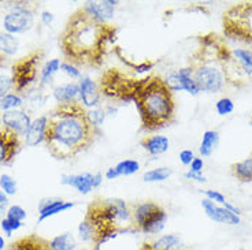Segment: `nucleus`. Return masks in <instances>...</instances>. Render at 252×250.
<instances>
[{
  "label": "nucleus",
  "mask_w": 252,
  "mask_h": 250,
  "mask_svg": "<svg viewBox=\"0 0 252 250\" xmlns=\"http://www.w3.org/2000/svg\"><path fill=\"white\" fill-rule=\"evenodd\" d=\"M115 34V26L99 24L80 8L67 21L59 37V45L70 63L97 67L103 62L108 44L113 43Z\"/></svg>",
  "instance_id": "nucleus-1"
},
{
  "label": "nucleus",
  "mask_w": 252,
  "mask_h": 250,
  "mask_svg": "<svg viewBox=\"0 0 252 250\" xmlns=\"http://www.w3.org/2000/svg\"><path fill=\"white\" fill-rule=\"evenodd\" d=\"M85 112L81 103H71L61 104L48 115L45 145L55 159H71L94 141L97 132Z\"/></svg>",
  "instance_id": "nucleus-2"
},
{
  "label": "nucleus",
  "mask_w": 252,
  "mask_h": 250,
  "mask_svg": "<svg viewBox=\"0 0 252 250\" xmlns=\"http://www.w3.org/2000/svg\"><path fill=\"white\" fill-rule=\"evenodd\" d=\"M133 101L140 113L143 129L157 132L174 120L176 103L173 92L160 77L152 75L136 82Z\"/></svg>",
  "instance_id": "nucleus-3"
},
{
  "label": "nucleus",
  "mask_w": 252,
  "mask_h": 250,
  "mask_svg": "<svg viewBox=\"0 0 252 250\" xmlns=\"http://www.w3.org/2000/svg\"><path fill=\"white\" fill-rule=\"evenodd\" d=\"M225 34L237 40L252 41V3H240L223 14Z\"/></svg>",
  "instance_id": "nucleus-4"
},
{
  "label": "nucleus",
  "mask_w": 252,
  "mask_h": 250,
  "mask_svg": "<svg viewBox=\"0 0 252 250\" xmlns=\"http://www.w3.org/2000/svg\"><path fill=\"white\" fill-rule=\"evenodd\" d=\"M44 56V52L41 50H36L31 52L28 56L19 59L18 62L14 63L13 77L14 90L15 93H21L31 86L37 78V69L40 62Z\"/></svg>",
  "instance_id": "nucleus-5"
},
{
  "label": "nucleus",
  "mask_w": 252,
  "mask_h": 250,
  "mask_svg": "<svg viewBox=\"0 0 252 250\" xmlns=\"http://www.w3.org/2000/svg\"><path fill=\"white\" fill-rule=\"evenodd\" d=\"M10 13L3 18V28L10 34H22L33 29L34 26V7L28 1H14Z\"/></svg>",
  "instance_id": "nucleus-6"
},
{
  "label": "nucleus",
  "mask_w": 252,
  "mask_h": 250,
  "mask_svg": "<svg viewBox=\"0 0 252 250\" xmlns=\"http://www.w3.org/2000/svg\"><path fill=\"white\" fill-rule=\"evenodd\" d=\"M104 176L101 172L91 174V172H82V174H73V175H62L61 176V185L74 188L78 193L87 195L94 189L100 188L101 182Z\"/></svg>",
  "instance_id": "nucleus-7"
},
{
  "label": "nucleus",
  "mask_w": 252,
  "mask_h": 250,
  "mask_svg": "<svg viewBox=\"0 0 252 250\" xmlns=\"http://www.w3.org/2000/svg\"><path fill=\"white\" fill-rule=\"evenodd\" d=\"M21 137L6 127H0V166L10 164L21 150Z\"/></svg>",
  "instance_id": "nucleus-8"
},
{
  "label": "nucleus",
  "mask_w": 252,
  "mask_h": 250,
  "mask_svg": "<svg viewBox=\"0 0 252 250\" xmlns=\"http://www.w3.org/2000/svg\"><path fill=\"white\" fill-rule=\"evenodd\" d=\"M1 123H3V127L8 129L18 137H25L26 132L31 127L32 119L25 111L14 110V111L1 113Z\"/></svg>",
  "instance_id": "nucleus-9"
},
{
  "label": "nucleus",
  "mask_w": 252,
  "mask_h": 250,
  "mask_svg": "<svg viewBox=\"0 0 252 250\" xmlns=\"http://www.w3.org/2000/svg\"><path fill=\"white\" fill-rule=\"evenodd\" d=\"M118 1L114 0H101V1H87L81 7L91 18L99 24H108L115 14V7Z\"/></svg>",
  "instance_id": "nucleus-10"
},
{
  "label": "nucleus",
  "mask_w": 252,
  "mask_h": 250,
  "mask_svg": "<svg viewBox=\"0 0 252 250\" xmlns=\"http://www.w3.org/2000/svg\"><path fill=\"white\" fill-rule=\"evenodd\" d=\"M78 85H80V103L85 110L87 108L92 110V108L100 107L101 92L97 86V83L92 78L81 77Z\"/></svg>",
  "instance_id": "nucleus-11"
},
{
  "label": "nucleus",
  "mask_w": 252,
  "mask_h": 250,
  "mask_svg": "<svg viewBox=\"0 0 252 250\" xmlns=\"http://www.w3.org/2000/svg\"><path fill=\"white\" fill-rule=\"evenodd\" d=\"M202 208L204 213L207 215L208 219L217 222V223L237 225L241 222L240 216H236L232 212H229L227 209H225L223 206H220L218 204H215L214 201L207 200V198L202 201Z\"/></svg>",
  "instance_id": "nucleus-12"
},
{
  "label": "nucleus",
  "mask_w": 252,
  "mask_h": 250,
  "mask_svg": "<svg viewBox=\"0 0 252 250\" xmlns=\"http://www.w3.org/2000/svg\"><path fill=\"white\" fill-rule=\"evenodd\" d=\"M71 208H74V202L58 198H43L38 204V223H43L45 219L52 218L58 213L66 212Z\"/></svg>",
  "instance_id": "nucleus-13"
},
{
  "label": "nucleus",
  "mask_w": 252,
  "mask_h": 250,
  "mask_svg": "<svg viewBox=\"0 0 252 250\" xmlns=\"http://www.w3.org/2000/svg\"><path fill=\"white\" fill-rule=\"evenodd\" d=\"M48 127V115H41L33 119L29 130L25 134V144L28 146H37L45 142V134Z\"/></svg>",
  "instance_id": "nucleus-14"
},
{
  "label": "nucleus",
  "mask_w": 252,
  "mask_h": 250,
  "mask_svg": "<svg viewBox=\"0 0 252 250\" xmlns=\"http://www.w3.org/2000/svg\"><path fill=\"white\" fill-rule=\"evenodd\" d=\"M167 212L164 211L160 205H158V208L154 212L147 218L143 225L139 228V232H144V234H159L163 231V228L166 227L167 223Z\"/></svg>",
  "instance_id": "nucleus-15"
},
{
  "label": "nucleus",
  "mask_w": 252,
  "mask_h": 250,
  "mask_svg": "<svg viewBox=\"0 0 252 250\" xmlns=\"http://www.w3.org/2000/svg\"><path fill=\"white\" fill-rule=\"evenodd\" d=\"M54 99L61 104L80 103V85L77 82H67L54 89Z\"/></svg>",
  "instance_id": "nucleus-16"
},
{
  "label": "nucleus",
  "mask_w": 252,
  "mask_h": 250,
  "mask_svg": "<svg viewBox=\"0 0 252 250\" xmlns=\"http://www.w3.org/2000/svg\"><path fill=\"white\" fill-rule=\"evenodd\" d=\"M140 145L143 146V149L151 155V156H159L167 152L170 146L169 138L164 136H151V137H145L140 141Z\"/></svg>",
  "instance_id": "nucleus-17"
},
{
  "label": "nucleus",
  "mask_w": 252,
  "mask_h": 250,
  "mask_svg": "<svg viewBox=\"0 0 252 250\" xmlns=\"http://www.w3.org/2000/svg\"><path fill=\"white\" fill-rule=\"evenodd\" d=\"M4 250H51L48 241L38 235H28L8 245Z\"/></svg>",
  "instance_id": "nucleus-18"
},
{
  "label": "nucleus",
  "mask_w": 252,
  "mask_h": 250,
  "mask_svg": "<svg viewBox=\"0 0 252 250\" xmlns=\"http://www.w3.org/2000/svg\"><path fill=\"white\" fill-rule=\"evenodd\" d=\"M130 206H132V227L136 230V232H139V228L143 225L147 218L157 209L158 204L154 201H145Z\"/></svg>",
  "instance_id": "nucleus-19"
},
{
  "label": "nucleus",
  "mask_w": 252,
  "mask_h": 250,
  "mask_svg": "<svg viewBox=\"0 0 252 250\" xmlns=\"http://www.w3.org/2000/svg\"><path fill=\"white\" fill-rule=\"evenodd\" d=\"M220 145V133L215 130H207L204 132L202 138V142L199 146V153L203 157H210L214 150L218 148Z\"/></svg>",
  "instance_id": "nucleus-20"
},
{
  "label": "nucleus",
  "mask_w": 252,
  "mask_h": 250,
  "mask_svg": "<svg viewBox=\"0 0 252 250\" xmlns=\"http://www.w3.org/2000/svg\"><path fill=\"white\" fill-rule=\"evenodd\" d=\"M151 250H177L183 246V239L177 234H166L151 244H147Z\"/></svg>",
  "instance_id": "nucleus-21"
},
{
  "label": "nucleus",
  "mask_w": 252,
  "mask_h": 250,
  "mask_svg": "<svg viewBox=\"0 0 252 250\" xmlns=\"http://www.w3.org/2000/svg\"><path fill=\"white\" fill-rule=\"evenodd\" d=\"M178 77H180V81H181V86H183L184 92L192 94V96H197L200 93V89L197 86V83L193 80V70L190 66L188 67H183L178 71Z\"/></svg>",
  "instance_id": "nucleus-22"
},
{
  "label": "nucleus",
  "mask_w": 252,
  "mask_h": 250,
  "mask_svg": "<svg viewBox=\"0 0 252 250\" xmlns=\"http://www.w3.org/2000/svg\"><path fill=\"white\" fill-rule=\"evenodd\" d=\"M48 245L51 250H74L77 248V241L71 232H63L52 238Z\"/></svg>",
  "instance_id": "nucleus-23"
},
{
  "label": "nucleus",
  "mask_w": 252,
  "mask_h": 250,
  "mask_svg": "<svg viewBox=\"0 0 252 250\" xmlns=\"http://www.w3.org/2000/svg\"><path fill=\"white\" fill-rule=\"evenodd\" d=\"M19 41L18 38L10 33H0V52L7 56H13L18 52Z\"/></svg>",
  "instance_id": "nucleus-24"
},
{
  "label": "nucleus",
  "mask_w": 252,
  "mask_h": 250,
  "mask_svg": "<svg viewBox=\"0 0 252 250\" xmlns=\"http://www.w3.org/2000/svg\"><path fill=\"white\" fill-rule=\"evenodd\" d=\"M61 64H62V62L59 59H51L45 63L44 67L40 71V85L41 86L48 85L52 81V77L61 70Z\"/></svg>",
  "instance_id": "nucleus-25"
},
{
  "label": "nucleus",
  "mask_w": 252,
  "mask_h": 250,
  "mask_svg": "<svg viewBox=\"0 0 252 250\" xmlns=\"http://www.w3.org/2000/svg\"><path fill=\"white\" fill-rule=\"evenodd\" d=\"M233 174L234 176L243 182L252 181V157H248L246 160L233 164Z\"/></svg>",
  "instance_id": "nucleus-26"
},
{
  "label": "nucleus",
  "mask_w": 252,
  "mask_h": 250,
  "mask_svg": "<svg viewBox=\"0 0 252 250\" xmlns=\"http://www.w3.org/2000/svg\"><path fill=\"white\" fill-rule=\"evenodd\" d=\"M173 175V171L169 167H159V168L150 169L144 172L143 175V181L148 182V183H154V182H163L169 179Z\"/></svg>",
  "instance_id": "nucleus-27"
},
{
  "label": "nucleus",
  "mask_w": 252,
  "mask_h": 250,
  "mask_svg": "<svg viewBox=\"0 0 252 250\" xmlns=\"http://www.w3.org/2000/svg\"><path fill=\"white\" fill-rule=\"evenodd\" d=\"M22 106H24V99L18 93H8L0 100V110L3 112L19 110Z\"/></svg>",
  "instance_id": "nucleus-28"
},
{
  "label": "nucleus",
  "mask_w": 252,
  "mask_h": 250,
  "mask_svg": "<svg viewBox=\"0 0 252 250\" xmlns=\"http://www.w3.org/2000/svg\"><path fill=\"white\" fill-rule=\"evenodd\" d=\"M114 168H115V171L118 172L120 176L133 175L140 169V163L137 160L126 159V160H122V162L118 163Z\"/></svg>",
  "instance_id": "nucleus-29"
},
{
  "label": "nucleus",
  "mask_w": 252,
  "mask_h": 250,
  "mask_svg": "<svg viewBox=\"0 0 252 250\" xmlns=\"http://www.w3.org/2000/svg\"><path fill=\"white\" fill-rule=\"evenodd\" d=\"M87 119H88V122L91 125L94 126V127H99L104 123V120L107 118V112H106V110L104 108H101V107H97V108H92V110H87Z\"/></svg>",
  "instance_id": "nucleus-30"
},
{
  "label": "nucleus",
  "mask_w": 252,
  "mask_h": 250,
  "mask_svg": "<svg viewBox=\"0 0 252 250\" xmlns=\"http://www.w3.org/2000/svg\"><path fill=\"white\" fill-rule=\"evenodd\" d=\"M77 230H78V238L81 239L82 242H87V244L92 245L94 239V230L88 220L84 218V220L78 224Z\"/></svg>",
  "instance_id": "nucleus-31"
},
{
  "label": "nucleus",
  "mask_w": 252,
  "mask_h": 250,
  "mask_svg": "<svg viewBox=\"0 0 252 250\" xmlns=\"http://www.w3.org/2000/svg\"><path fill=\"white\" fill-rule=\"evenodd\" d=\"M0 189L6 195H14L17 193V182L8 174L0 175Z\"/></svg>",
  "instance_id": "nucleus-32"
},
{
  "label": "nucleus",
  "mask_w": 252,
  "mask_h": 250,
  "mask_svg": "<svg viewBox=\"0 0 252 250\" xmlns=\"http://www.w3.org/2000/svg\"><path fill=\"white\" fill-rule=\"evenodd\" d=\"M215 110H217V112L220 116H226L229 113L233 112L234 110V103L232 99H229V97H222L220 100L217 101V104H215Z\"/></svg>",
  "instance_id": "nucleus-33"
},
{
  "label": "nucleus",
  "mask_w": 252,
  "mask_h": 250,
  "mask_svg": "<svg viewBox=\"0 0 252 250\" xmlns=\"http://www.w3.org/2000/svg\"><path fill=\"white\" fill-rule=\"evenodd\" d=\"M14 90L13 77L7 74H0V100Z\"/></svg>",
  "instance_id": "nucleus-34"
},
{
  "label": "nucleus",
  "mask_w": 252,
  "mask_h": 250,
  "mask_svg": "<svg viewBox=\"0 0 252 250\" xmlns=\"http://www.w3.org/2000/svg\"><path fill=\"white\" fill-rule=\"evenodd\" d=\"M6 218L15 222H24L26 219V211L21 205H11L7 209Z\"/></svg>",
  "instance_id": "nucleus-35"
},
{
  "label": "nucleus",
  "mask_w": 252,
  "mask_h": 250,
  "mask_svg": "<svg viewBox=\"0 0 252 250\" xmlns=\"http://www.w3.org/2000/svg\"><path fill=\"white\" fill-rule=\"evenodd\" d=\"M61 71H63L71 80H81L82 77L81 71L77 69L76 64H73V63L70 62H62V64H61Z\"/></svg>",
  "instance_id": "nucleus-36"
},
{
  "label": "nucleus",
  "mask_w": 252,
  "mask_h": 250,
  "mask_svg": "<svg viewBox=\"0 0 252 250\" xmlns=\"http://www.w3.org/2000/svg\"><path fill=\"white\" fill-rule=\"evenodd\" d=\"M166 86L170 89V92H180L183 90V86H181V81H180V77H178V73H170L166 78L163 80Z\"/></svg>",
  "instance_id": "nucleus-37"
},
{
  "label": "nucleus",
  "mask_w": 252,
  "mask_h": 250,
  "mask_svg": "<svg viewBox=\"0 0 252 250\" xmlns=\"http://www.w3.org/2000/svg\"><path fill=\"white\" fill-rule=\"evenodd\" d=\"M0 227H1L3 232L10 237L14 231H17V230H19L22 227V222H15V220H10L4 218V219L1 220V223H0Z\"/></svg>",
  "instance_id": "nucleus-38"
},
{
  "label": "nucleus",
  "mask_w": 252,
  "mask_h": 250,
  "mask_svg": "<svg viewBox=\"0 0 252 250\" xmlns=\"http://www.w3.org/2000/svg\"><path fill=\"white\" fill-rule=\"evenodd\" d=\"M203 193L206 194L207 200L214 201L215 204H225V201H226L225 195L222 193H220V192H217V190H204Z\"/></svg>",
  "instance_id": "nucleus-39"
},
{
  "label": "nucleus",
  "mask_w": 252,
  "mask_h": 250,
  "mask_svg": "<svg viewBox=\"0 0 252 250\" xmlns=\"http://www.w3.org/2000/svg\"><path fill=\"white\" fill-rule=\"evenodd\" d=\"M193 159H195V155H193L192 150H181V153H180V162L183 163L184 166H190V163H192Z\"/></svg>",
  "instance_id": "nucleus-40"
},
{
  "label": "nucleus",
  "mask_w": 252,
  "mask_h": 250,
  "mask_svg": "<svg viewBox=\"0 0 252 250\" xmlns=\"http://www.w3.org/2000/svg\"><path fill=\"white\" fill-rule=\"evenodd\" d=\"M185 178L189 179V181L199 182V183H206V182H207V178L203 175V172H193V171H188V172H185Z\"/></svg>",
  "instance_id": "nucleus-41"
},
{
  "label": "nucleus",
  "mask_w": 252,
  "mask_h": 250,
  "mask_svg": "<svg viewBox=\"0 0 252 250\" xmlns=\"http://www.w3.org/2000/svg\"><path fill=\"white\" fill-rule=\"evenodd\" d=\"M203 168H204V162L200 157H195L192 163H190V168L189 171H193V172H203Z\"/></svg>",
  "instance_id": "nucleus-42"
},
{
  "label": "nucleus",
  "mask_w": 252,
  "mask_h": 250,
  "mask_svg": "<svg viewBox=\"0 0 252 250\" xmlns=\"http://www.w3.org/2000/svg\"><path fill=\"white\" fill-rule=\"evenodd\" d=\"M40 18H41V22H43L44 25L50 26L51 24L54 22L55 17H54V14L50 13V11H43V13H41V15H40Z\"/></svg>",
  "instance_id": "nucleus-43"
},
{
  "label": "nucleus",
  "mask_w": 252,
  "mask_h": 250,
  "mask_svg": "<svg viewBox=\"0 0 252 250\" xmlns=\"http://www.w3.org/2000/svg\"><path fill=\"white\" fill-rule=\"evenodd\" d=\"M223 208H225V209H227L229 212H232L233 215H236V216H240V215H241V209H240V208H237L236 205H233V204L227 202V201H225V204H223Z\"/></svg>",
  "instance_id": "nucleus-44"
},
{
  "label": "nucleus",
  "mask_w": 252,
  "mask_h": 250,
  "mask_svg": "<svg viewBox=\"0 0 252 250\" xmlns=\"http://www.w3.org/2000/svg\"><path fill=\"white\" fill-rule=\"evenodd\" d=\"M104 176H106V179H108V181H113V179H117V178H120V175H118V172L115 171V168H114V167H111V168H108L107 171H106V174H104Z\"/></svg>",
  "instance_id": "nucleus-45"
},
{
  "label": "nucleus",
  "mask_w": 252,
  "mask_h": 250,
  "mask_svg": "<svg viewBox=\"0 0 252 250\" xmlns=\"http://www.w3.org/2000/svg\"><path fill=\"white\" fill-rule=\"evenodd\" d=\"M7 202H8V200H7V195L3 193V192H0V213L6 209Z\"/></svg>",
  "instance_id": "nucleus-46"
},
{
  "label": "nucleus",
  "mask_w": 252,
  "mask_h": 250,
  "mask_svg": "<svg viewBox=\"0 0 252 250\" xmlns=\"http://www.w3.org/2000/svg\"><path fill=\"white\" fill-rule=\"evenodd\" d=\"M6 249V242H4V238L0 235V250Z\"/></svg>",
  "instance_id": "nucleus-47"
},
{
  "label": "nucleus",
  "mask_w": 252,
  "mask_h": 250,
  "mask_svg": "<svg viewBox=\"0 0 252 250\" xmlns=\"http://www.w3.org/2000/svg\"><path fill=\"white\" fill-rule=\"evenodd\" d=\"M1 125H3V123H1V115H0V127H1Z\"/></svg>",
  "instance_id": "nucleus-48"
},
{
  "label": "nucleus",
  "mask_w": 252,
  "mask_h": 250,
  "mask_svg": "<svg viewBox=\"0 0 252 250\" xmlns=\"http://www.w3.org/2000/svg\"><path fill=\"white\" fill-rule=\"evenodd\" d=\"M239 250H246V249H239Z\"/></svg>",
  "instance_id": "nucleus-49"
},
{
  "label": "nucleus",
  "mask_w": 252,
  "mask_h": 250,
  "mask_svg": "<svg viewBox=\"0 0 252 250\" xmlns=\"http://www.w3.org/2000/svg\"><path fill=\"white\" fill-rule=\"evenodd\" d=\"M251 126H252V119H251Z\"/></svg>",
  "instance_id": "nucleus-50"
},
{
  "label": "nucleus",
  "mask_w": 252,
  "mask_h": 250,
  "mask_svg": "<svg viewBox=\"0 0 252 250\" xmlns=\"http://www.w3.org/2000/svg\"><path fill=\"white\" fill-rule=\"evenodd\" d=\"M0 60H1V56H0Z\"/></svg>",
  "instance_id": "nucleus-51"
}]
</instances>
